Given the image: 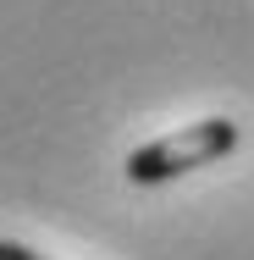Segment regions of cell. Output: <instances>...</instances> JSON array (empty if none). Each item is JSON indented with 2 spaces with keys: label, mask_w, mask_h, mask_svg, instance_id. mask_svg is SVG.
I'll return each instance as SVG.
<instances>
[{
  "label": "cell",
  "mask_w": 254,
  "mask_h": 260,
  "mask_svg": "<svg viewBox=\"0 0 254 260\" xmlns=\"http://www.w3.org/2000/svg\"><path fill=\"white\" fill-rule=\"evenodd\" d=\"M0 260H50V255H39V249H28L17 238H0Z\"/></svg>",
  "instance_id": "7a4b0ae2"
},
{
  "label": "cell",
  "mask_w": 254,
  "mask_h": 260,
  "mask_svg": "<svg viewBox=\"0 0 254 260\" xmlns=\"http://www.w3.org/2000/svg\"><path fill=\"white\" fill-rule=\"evenodd\" d=\"M238 139H243V127H238L232 116H204V122H188V127L166 133V139L138 144V150L127 155V177H133L138 188L171 183V177H183V172H199V166H210V160L232 155V150H238Z\"/></svg>",
  "instance_id": "6da1fadb"
}]
</instances>
